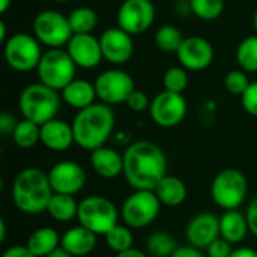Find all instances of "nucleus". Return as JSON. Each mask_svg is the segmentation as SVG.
Returning a JSON list of instances; mask_svg holds the SVG:
<instances>
[{
	"label": "nucleus",
	"mask_w": 257,
	"mask_h": 257,
	"mask_svg": "<svg viewBox=\"0 0 257 257\" xmlns=\"http://www.w3.org/2000/svg\"><path fill=\"white\" fill-rule=\"evenodd\" d=\"M47 257H72L71 254H68L65 250H62V248H59V250H56L54 253H51L50 256Z\"/></svg>",
	"instance_id": "nucleus-47"
},
{
	"label": "nucleus",
	"mask_w": 257,
	"mask_h": 257,
	"mask_svg": "<svg viewBox=\"0 0 257 257\" xmlns=\"http://www.w3.org/2000/svg\"><path fill=\"white\" fill-rule=\"evenodd\" d=\"M161 206L155 191L134 190L122 203L120 218L131 229H145L158 218Z\"/></svg>",
	"instance_id": "nucleus-8"
},
{
	"label": "nucleus",
	"mask_w": 257,
	"mask_h": 257,
	"mask_svg": "<svg viewBox=\"0 0 257 257\" xmlns=\"http://www.w3.org/2000/svg\"><path fill=\"white\" fill-rule=\"evenodd\" d=\"M253 26H254V30H256V35H257V9H256V12H254V17H253Z\"/></svg>",
	"instance_id": "nucleus-49"
},
{
	"label": "nucleus",
	"mask_w": 257,
	"mask_h": 257,
	"mask_svg": "<svg viewBox=\"0 0 257 257\" xmlns=\"http://www.w3.org/2000/svg\"><path fill=\"white\" fill-rule=\"evenodd\" d=\"M105 244L107 247L117 253L126 251L130 248H133L134 245V235H133V229L128 227L126 224H116L105 236Z\"/></svg>",
	"instance_id": "nucleus-31"
},
{
	"label": "nucleus",
	"mask_w": 257,
	"mask_h": 257,
	"mask_svg": "<svg viewBox=\"0 0 257 257\" xmlns=\"http://www.w3.org/2000/svg\"><path fill=\"white\" fill-rule=\"evenodd\" d=\"M69 26L72 29L74 35H86L92 33L98 24V15L96 12L89 6H78L75 8L69 15Z\"/></svg>",
	"instance_id": "nucleus-28"
},
{
	"label": "nucleus",
	"mask_w": 257,
	"mask_h": 257,
	"mask_svg": "<svg viewBox=\"0 0 257 257\" xmlns=\"http://www.w3.org/2000/svg\"><path fill=\"white\" fill-rule=\"evenodd\" d=\"M6 239V221L2 218L0 220V242H5Z\"/></svg>",
	"instance_id": "nucleus-45"
},
{
	"label": "nucleus",
	"mask_w": 257,
	"mask_h": 257,
	"mask_svg": "<svg viewBox=\"0 0 257 257\" xmlns=\"http://www.w3.org/2000/svg\"><path fill=\"white\" fill-rule=\"evenodd\" d=\"M154 191L158 200L161 202V205L169 208L181 206L188 197V188L185 182L173 175H166Z\"/></svg>",
	"instance_id": "nucleus-24"
},
{
	"label": "nucleus",
	"mask_w": 257,
	"mask_h": 257,
	"mask_svg": "<svg viewBox=\"0 0 257 257\" xmlns=\"http://www.w3.org/2000/svg\"><path fill=\"white\" fill-rule=\"evenodd\" d=\"M230 257H257V251L250 247H238L233 248Z\"/></svg>",
	"instance_id": "nucleus-43"
},
{
	"label": "nucleus",
	"mask_w": 257,
	"mask_h": 257,
	"mask_svg": "<svg viewBox=\"0 0 257 257\" xmlns=\"http://www.w3.org/2000/svg\"><path fill=\"white\" fill-rule=\"evenodd\" d=\"M48 181L54 193L75 196L84 188L87 176L78 163L63 160L56 163L48 170Z\"/></svg>",
	"instance_id": "nucleus-14"
},
{
	"label": "nucleus",
	"mask_w": 257,
	"mask_h": 257,
	"mask_svg": "<svg viewBox=\"0 0 257 257\" xmlns=\"http://www.w3.org/2000/svg\"><path fill=\"white\" fill-rule=\"evenodd\" d=\"M146 248L152 257H172V254L178 250V244L173 235L164 230H158L148 238Z\"/></svg>",
	"instance_id": "nucleus-29"
},
{
	"label": "nucleus",
	"mask_w": 257,
	"mask_h": 257,
	"mask_svg": "<svg viewBox=\"0 0 257 257\" xmlns=\"http://www.w3.org/2000/svg\"><path fill=\"white\" fill-rule=\"evenodd\" d=\"M2 257H35L26 245H12L5 250Z\"/></svg>",
	"instance_id": "nucleus-41"
},
{
	"label": "nucleus",
	"mask_w": 257,
	"mask_h": 257,
	"mask_svg": "<svg viewBox=\"0 0 257 257\" xmlns=\"http://www.w3.org/2000/svg\"><path fill=\"white\" fill-rule=\"evenodd\" d=\"M123 155V178L133 190L154 191L160 181L169 175L166 152L154 142L131 143Z\"/></svg>",
	"instance_id": "nucleus-1"
},
{
	"label": "nucleus",
	"mask_w": 257,
	"mask_h": 257,
	"mask_svg": "<svg viewBox=\"0 0 257 257\" xmlns=\"http://www.w3.org/2000/svg\"><path fill=\"white\" fill-rule=\"evenodd\" d=\"M248 194V181L238 169H224L218 172L211 182L212 202L224 209H239Z\"/></svg>",
	"instance_id": "nucleus-6"
},
{
	"label": "nucleus",
	"mask_w": 257,
	"mask_h": 257,
	"mask_svg": "<svg viewBox=\"0 0 257 257\" xmlns=\"http://www.w3.org/2000/svg\"><path fill=\"white\" fill-rule=\"evenodd\" d=\"M60 238L56 229L48 226L39 227L30 233L26 247L35 257H47L60 248Z\"/></svg>",
	"instance_id": "nucleus-25"
},
{
	"label": "nucleus",
	"mask_w": 257,
	"mask_h": 257,
	"mask_svg": "<svg viewBox=\"0 0 257 257\" xmlns=\"http://www.w3.org/2000/svg\"><path fill=\"white\" fill-rule=\"evenodd\" d=\"M116 257H149L146 253H143L142 250H139V248H130V250H126V251H122V253H117Z\"/></svg>",
	"instance_id": "nucleus-44"
},
{
	"label": "nucleus",
	"mask_w": 257,
	"mask_h": 257,
	"mask_svg": "<svg viewBox=\"0 0 257 257\" xmlns=\"http://www.w3.org/2000/svg\"><path fill=\"white\" fill-rule=\"evenodd\" d=\"M32 29L33 36L48 48H60L63 45L66 47L74 35L68 17L51 9L41 11L35 17Z\"/></svg>",
	"instance_id": "nucleus-9"
},
{
	"label": "nucleus",
	"mask_w": 257,
	"mask_h": 257,
	"mask_svg": "<svg viewBox=\"0 0 257 257\" xmlns=\"http://www.w3.org/2000/svg\"><path fill=\"white\" fill-rule=\"evenodd\" d=\"M66 51L74 60V63L84 69L96 68L104 59L99 38H95L92 33L72 35L66 45Z\"/></svg>",
	"instance_id": "nucleus-18"
},
{
	"label": "nucleus",
	"mask_w": 257,
	"mask_h": 257,
	"mask_svg": "<svg viewBox=\"0 0 257 257\" xmlns=\"http://www.w3.org/2000/svg\"><path fill=\"white\" fill-rule=\"evenodd\" d=\"M120 211L104 196H87L78 203L77 221L95 235L105 236L116 224H119Z\"/></svg>",
	"instance_id": "nucleus-5"
},
{
	"label": "nucleus",
	"mask_w": 257,
	"mask_h": 257,
	"mask_svg": "<svg viewBox=\"0 0 257 257\" xmlns=\"http://www.w3.org/2000/svg\"><path fill=\"white\" fill-rule=\"evenodd\" d=\"M250 227L247 217L239 209L224 211L220 217V238L226 239L232 245L244 242Z\"/></svg>",
	"instance_id": "nucleus-22"
},
{
	"label": "nucleus",
	"mask_w": 257,
	"mask_h": 257,
	"mask_svg": "<svg viewBox=\"0 0 257 257\" xmlns=\"http://www.w3.org/2000/svg\"><path fill=\"white\" fill-rule=\"evenodd\" d=\"M125 104L128 105V108H130L131 111H137V113L145 111L146 108L151 107V101H149L148 95H146L145 92L139 90V89H136V90L130 95V98L126 99Z\"/></svg>",
	"instance_id": "nucleus-36"
},
{
	"label": "nucleus",
	"mask_w": 257,
	"mask_h": 257,
	"mask_svg": "<svg viewBox=\"0 0 257 257\" xmlns=\"http://www.w3.org/2000/svg\"><path fill=\"white\" fill-rule=\"evenodd\" d=\"M75 145L84 151H95L105 146L116 125V116L111 105L95 102L80 110L72 120Z\"/></svg>",
	"instance_id": "nucleus-2"
},
{
	"label": "nucleus",
	"mask_w": 257,
	"mask_h": 257,
	"mask_svg": "<svg viewBox=\"0 0 257 257\" xmlns=\"http://www.w3.org/2000/svg\"><path fill=\"white\" fill-rule=\"evenodd\" d=\"M42 54L41 42L33 35L15 33L5 42L6 63L18 72H29L36 69Z\"/></svg>",
	"instance_id": "nucleus-10"
},
{
	"label": "nucleus",
	"mask_w": 257,
	"mask_h": 257,
	"mask_svg": "<svg viewBox=\"0 0 257 257\" xmlns=\"http://www.w3.org/2000/svg\"><path fill=\"white\" fill-rule=\"evenodd\" d=\"M15 208L27 215L47 212L48 203L54 194L48 173L38 167H26L15 176L11 188Z\"/></svg>",
	"instance_id": "nucleus-3"
},
{
	"label": "nucleus",
	"mask_w": 257,
	"mask_h": 257,
	"mask_svg": "<svg viewBox=\"0 0 257 257\" xmlns=\"http://www.w3.org/2000/svg\"><path fill=\"white\" fill-rule=\"evenodd\" d=\"M250 84L251 83L247 77V72L242 69H233V71L227 72L224 77V87L233 95L242 96L245 93V90L250 87Z\"/></svg>",
	"instance_id": "nucleus-35"
},
{
	"label": "nucleus",
	"mask_w": 257,
	"mask_h": 257,
	"mask_svg": "<svg viewBox=\"0 0 257 257\" xmlns=\"http://www.w3.org/2000/svg\"><path fill=\"white\" fill-rule=\"evenodd\" d=\"M96 236L81 224L68 229L60 238V248L72 257L89 256L96 247Z\"/></svg>",
	"instance_id": "nucleus-21"
},
{
	"label": "nucleus",
	"mask_w": 257,
	"mask_h": 257,
	"mask_svg": "<svg viewBox=\"0 0 257 257\" xmlns=\"http://www.w3.org/2000/svg\"><path fill=\"white\" fill-rule=\"evenodd\" d=\"M117 27L126 33L140 35L152 27L155 21V6L152 0H123L117 9Z\"/></svg>",
	"instance_id": "nucleus-13"
},
{
	"label": "nucleus",
	"mask_w": 257,
	"mask_h": 257,
	"mask_svg": "<svg viewBox=\"0 0 257 257\" xmlns=\"http://www.w3.org/2000/svg\"><path fill=\"white\" fill-rule=\"evenodd\" d=\"M245 217L248 221L250 232L257 238V196L248 203L247 211H245Z\"/></svg>",
	"instance_id": "nucleus-40"
},
{
	"label": "nucleus",
	"mask_w": 257,
	"mask_h": 257,
	"mask_svg": "<svg viewBox=\"0 0 257 257\" xmlns=\"http://www.w3.org/2000/svg\"><path fill=\"white\" fill-rule=\"evenodd\" d=\"M236 63L245 72H257V35L247 36L236 48Z\"/></svg>",
	"instance_id": "nucleus-30"
},
{
	"label": "nucleus",
	"mask_w": 257,
	"mask_h": 257,
	"mask_svg": "<svg viewBox=\"0 0 257 257\" xmlns=\"http://www.w3.org/2000/svg\"><path fill=\"white\" fill-rule=\"evenodd\" d=\"M233 251L232 244L227 242L223 238L215 239L208 248H206V256L208 257H230Z\"/></svg>",
	"instance_id": "nucleus-38"
},
{
	"label": "nucleus",
	"mask_w": 257,
	"mask_h": 257,
	"mask_svg": "<svg viewBox=\"0 0 257 257\" xmlns=\"http://www.w3.org/2000/svg\"><path fill=\"white\" fill-rule=\"evenodd\" d=\"M53 2H56V3H65V2H69V0H53Z\"/></svg>",
	"instance_id": "nucleus-50"
},
{
	"label": "nucleus",
	"mask_w": 257,
	"mask_h": 257,
	"mask_svg": "<svg viewBox=\"0 0 257 257\" xmlns=\"http://www.w3.org/2000/svg\"><path fill=\"white\" fill-rule=\"evenodd\" d=\"M62 95L57 90L42 84L33 83L26 86L18 96V108L23 119L32 120L36 125H44L56 119L60 110Z\"/></svg>",
	"instance_id": "nucleus-4"
},
{
	"label": "nucleus",
	"mask_w": 257,
	"mask_h": 257,
	"mask_svg": "<svg viewBox=\"0 0 257 257\" xmlns=\"http://www.w3.org/2000/svg\"><path fill=\"white\" fill-rule=\"evenodd\" d=\"M188 245L199 250H206L215 239L220 238V217L212 212H200L194 215L185 229Z\"/></svg>",
	"instance_id": "nucleus-17"
},
{
	"label": "nucleus",
	"mask_w": 257,
	"mask_h": 257,
	"mask_svg": "<svg viewBox=\"0 0 257 257\" xmlns=\"http://www.w3.org/2000/svg\"><path fill=\"white\" fill-rule=\"evenodd\" d=\"M41 143L53 152L68 151L75 143L72 125L57 117L41 125Z\"/></svg>",
	"instance_id": "nucleus-19"
},
{
	"label": "nucleus",
	"mask_w": 257,
	"mask_h": 257,
	"mask_svg": "<svg viewBox=\"0 0 257 257\" xmlns=\"http://www.w3.org/2000/svg\"><path fill=\"white\" fill-rule=\"evenodd\" d=\"M241 102H242V107L244 110L257 117V81H253L250 84V87L245 90V93L241 96Z\"/></svg>",
	"instance_id": "nucleus-37"
},
{
	"label": "nucleus",
	"mask_w": 257,
	"mask_h": 257,
	"mask_svg": "<svg viewBox=\"0 0 257 257\" xmlns=\"http://www.w3.org/2000/svg\"><path fill=\"white\" fill-rule=\"evenodd\" d=\"M191 12L205 21L217 20L224 11V0H188Z\"/></svg>",
	"instance_id": "nucleus-33"
},
{
	"label": "nucleus",
	"mask_w": 257,
	"mask_h": 257,
	"mask_svg": "<svg viewBox=\"0 0 257 257\" xmlns=\"http://www.w3.org/2000/svg\"><path fill=\"white\" fill-rule=\"evenodd\" d=\"M17 123H18V120L15 119L14 114H11V113H8V111H3V113L0 114V134H2L3 137L12 136V133H14V130H15V126H17Z\"/></svg>",
	"instance_id": "nucleus-39"
},
{
	"label": "nucleus",
	"mask_w": 257,
	"mask_h": 257,
	"mask_svg": "<svg viewBox=\"0 0 257 257\" xmlns=\"http://www.w3.org/2000/svg\"><path fill=\"white\" fill-rule=\"evenodd\" d=\"M172 257H205V254L202 253V250H199L193 245H181L172 254Z\"/></svg>",
	"instance_id": "nucleus-42"
},
{
	"label": "nucleus",
	"mask_w": 257,
	"mask_h": 257,
	"mask_svg": "<svg viewBox=\"0 0 257 257\" xmlns=\"http://www.w3.org/2000/svg\"><path fill=\"white\" fill-rule=\"evenodd\" d=\"M184 39L185 38H184L182 32L178 27L170 26V24L161 26L155 33V44L164 53H175L176 54L179 47L182 45Z\"/></svg>",
	"instance_id": "nucleus-32"
},
{
	"label": "nucleus",
	"mask_w": 257,
	"mask_h": 257,
	"mask_svg": "<svg viewBox=\"0 0 257 257\" xmlns=\"http://www.w3.org/2000/svg\"><path fill=\"white\" fill-rule=\"evenodd\" d=\"M96 98L95 84L81 78H75L62 90V101L78 111L95 104Z\"/></svg>",
	"instance_id": "nucleus-23"
},
{
	"label": "nucleus",
	"mask_w": 257,
	"mask_h": 257,
	"mask_svg": "<svg viewBox=\"0 0 257 257\" xmlns=\"http://www.w3.org/2000/svg\"><path fill=\"white\" fill-rule=\"evenodd\" d=\"M102 56L113 65H123L130 62L134 54V41L130 33L120 27H110L99 36Z\"/></svg>",
	"instance_id": "nucleus-16"
},
{
	"label": "nucleus",
	"mask_w": 257,
	"mask_h": 257,
	"mask_svg": "<svg viewBox=\"0 0 257 257\" xmlns=\"http://www.w3.org/2000/svg\"><path fill=\"white\" fill-rule=\"evenodd\" d=\"M12 142L20 149L35 148L38 143H41V126L27 119L18 120L12 133Z\"/></svg>",
	"instance_id": "nucleus-27"
},
{
	"label": "nucleus",
	"mask_w": 257,
	"mask_h": 257,
	"mask_svg": "<svg viewBox=\"0 0 257 257\" xmlns=\"http://www.w3.org/2000/svg\"><path fill=\"white\" fill-rule=\"evenodd\" d=\"M11 3H12V0H0V12L5 14L8 11V8L11 6Z\"/></svg>",
	"instance_id": "nucleus-48"
},
{
	"label": "nucleus",
	"mask_w": 257,
	"mask_h": 257,
	"mask_svg": "<svg viewBox=\"0 0 257 257\" xmlns=\"http://www.w3.org/2000/svg\"><path fill=\"white\" fill-rule=\"evenodd\" d=\"M163 86L164 90L184 93L188 86V72L182 66H172L163 75Z\"/></svg>",
	"instance_id": "nucleus-34"
},
{
	"label": "nucleus",
	"mask_w": 257,
	"mask_h": 257,
	"mask_svg": "<svg viewBox=\"0 0 257 257\" xmlns=\"http://www.w3.org/2000/svg\"><path fill=\"white\" fill-rule=\"evenodd\" d=\"M78 203L80 202H77L74 199V196L54 193L48 203L47 212L53 220H56L59 223H69L74 218H77Z\"/></svg>",
	"instance_id": "nucleus-26"
},
{
	"label": "nucleus",
	"mask_w": 257,
	"mask_h": 257,
	"mask_svg": "<svg viewBox=\"0 0 257 257\" xmlns=\"http://www.w3.org/2000/svg\"><path fill=\"white\" fill-rule=\"evenodd\" d=\"M93 84L98 99L107 105L125 104L130 95L136 90L134 78L120 69H108L101 72Z\"/></svg>",
	"instance_id": "nucleus-11"
},
{
	"label": "nucleus",
	"mask_w": 257,
	"mask_h": 257,
	"mask_svg": "<svg viewBox=\"0 0 257 257\" xmlns=\"http://www.w3.org/2000/svg\"><path fill=\"white\" fill-rule=\"evenodd\" d=\"M93 172L104 179H116L123 175V155L113 148L102 146L90 152Z\"/></svg>",
	"instance_id": "nucleus-20"
},
{
	"label": "nucleus",
	"mask_w": 257,
	"mask_h": 257,
	"mask_svg": "<svg viewBox=\"0 0 257 257\" xmlns=\"http://www.w3.org/2000/svg\"><path fill=\"white\" fill-rule=\"evenodd\" d=\"M77 65L71 59L66 50L62 48H48L41 57V62L36 68L39 83L62 92L71 81L75 80Z\"/></svg>",
	"instance_id": "nucleus-7"
},
{
	"label": "nucleus",
	"mask_w": 257,
	"mask_h": 257,
	"mask_svg": "<svg viewBox=\"0 0 257 257\" xmlns=\"http://www.w3.org/2000/svg\"><path fill=\"white\" fill-rule=\"evenodd\" d=\"M188 104L182 93H175L169 90L160 92L149 107L151 119L161 128H175L187 116Z\"/></svg>",
	"instance_id": "nucleus-12"
},
{
	"label": "nucleus",
	"mask_w": 257,
	"mask_h": 257,
	"mask_svg": "<svg viewBox=\"0 0 257 257\" xmlns=\"http://www.w3.org/2000/svg\"><path fill=\"white\" fill-rule=\"evenodd\" d=\"M0 41L2 42H6V26H5V21H0Z\"/></svg>",
	"instance_id": "nucleus-46"
},
{
	"label": "nucleus",
	"mask_w": 257,
	"mask_h": 257,
	"mask_svg": "<svg viewBox=\"0 0 257 257\" xmlns=\"http://www.w3.org/2000/svg\"><path fill=\"white\" fill-rule=\"evenodd\" d=\"M176 57L187 71H203L214 60V47L202 36H188L179 47Z\"/></svg>",
	"instance_id": "nucleus-15"
}]
</instances>
